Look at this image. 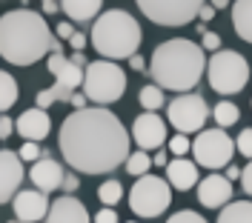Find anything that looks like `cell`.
<instances>
[{
	"instance_id": "34",
	"label": "cell",
	"mask_w": 252,
	"mask_h": 223,
	"mask_svg": "<svg viewBox=\"0 0 252 223\" xmlns=\"http://www.w3.org/2000/svg\"><path fill=\"white\" fill-rule=\"evenodd\" d=\"M204 49H206V52H220V34L206 32L204 34Z\"/></svg>"
},
{
	"instance_id": "50",
	"label": "cell",
	"mask_w": 252,
	"mask_h": 223,
	"mask_svg": "<svg viewBox=\"0 0 252 223\" xmlns=\"http://www.w3.org/2000/svg\"><path fill=\"white\" fill-rule=\"evenodd\" d=\"M129 223H135V221H129Z\"/></svg>"
},
{
	"instance_id": "22",
	"label": "cell",
	"mask_w": 252,
	"mask_h": 223,
	"mask_svg": "<svg viewBox=\"0 0 252 223\" xmlns=\"http://www.w3.org/2000/svg\"><path fill=\"white\" fill-rule=\"evenodd\" d=\"M218 223H252V200H232L220 209Z\"/></svg>"
},
{
	"instance_id": "35",
	"label": "cell",
	"mask_w": 252,
	"mask_h": 223,
	"mask_svg": "<svg viewBox=\"0 0 252 223\" xmlns=\"http://www.w3.org/2000/svg\"><path fill=\"white\" fill-rule=\"evenodd\" d=\"M241 186H244V192L252 197V160L247 163V169H241Z\"/></svg>"
},
{
	"instance_id": "49",
	"label": "cell",
	"mask_w": 252,
	"mask_h": 223,
	"mask_svg": "<svg viewBox=\"0 0 252 223\" xmlns=\"http://www.w3.org/2000/svg\"><path fill=\"white\" fill-rule=\"evenodd\" d=\"M9 223H23V221H17V218H15V221H9Z\"/></svg>"
},
{
	"instance_id": "26",
	"label": "cell",
	"mask_w": 252,
	"mask_h": 223,
	"mask_svg": "<svg viewBox=\"0 0 252 223\" xmlns=\"http://www.w3.org/2000/svg\"><path fill=\"white\" fill-rule=\"evenodd\" d=\"M149 166H152V158H149L146 152H132V155L126 158V172L132 177L149 175Z\"/></svg>"
},
{
	"instance_id": "6",
	"label": "cell",
	"mask_w": 252,
	"mask_h": 223,
	"mask_svg": "<svg viewBox=\"0 0 252 223\" xmlns=\"http://www.w3.org/2000/svg\"><path fill=\"white\" fill-rule=\"evenodd\" d=\"M126 92V75L124 69L112 60H94L83 69V95L97 106H106L121 100Z\"/></svg>"
},
{
	"instance_id": "45",
	"label": "cell",
	"mask_w": 252,
	"mask_h": 223,
	"mask_svg": "<svg viewBox=\"0 0 252 223\" xmlns=\"http://www.w3.org/2000/svg\"><path fill=\"white\" fill-rule=\"evenodd\" d=\"M152 163H155V166H166V163H169V160H166V152H158L155 158H152Z\"/></svg>"
},
{
	"instance_id": "27",
	"label": "cell",
	"mask_w": 252,
	"mask_h": 223,
	"mask_svg": "<svg viewBox=\"0 0 252 223\" xmlns=\"http://www.w3.org/2000/svg\"><path fill=\"white\" fill-rule=\"evenodd\" d=\"M97 197H100L106 206L121 203V197H124V186H121V180H103L100 189H97Z\"/></svg>"
},
{
	"instance_id": "7",
	"label": "cell",
	"mask_w": 252,
	"mask_h": 223,
	"mask_svg": "<svg viewBox=\"0 0 252 223\" xmlns=\"http://www.w3.org/2000/svg\"><path fill=\"white\" fill-rule=\"evenodd\" d=\"M169 203H172V186H169V180L155 175L138 177L129 192V209L138 218H158L169 209Z\"/></svg>"
},
{
	"instance_id": "44",
	"label": "cell",
	"mask_w": 252,
	"mask_h": 223,
	"mask_svg": "<svg viewBox=\"0 0 252 223\" xmlns=\"http://www.w3.org/2000/svg\"><path fill=\"white\" fill-rule=\"evenodd\" d=\"M226 180H235V177H241V169H238V166H226Z\"/></svg>"
},
{
	"instance_id": "9",
	"label": "cell",
	"mask_w": 252,
	"mask_h": 223,
	"mask_svg": "<svg viewBox=\"0 0 252 223\" xmlns=\"http://www.w3.org/2000/svg\"><path fill=\"white\" fill-rule=\"evenodd\" d=\"M135 3L143 17H149L158 26H187L204 6V0H135Z\"/></svg>"
},
{
	"instance_id": "30",
	"label": "cell",
	"mask_w": 252,
	"mask_h": 223,
	"mask_svg": "<svg viewBox=\"0 0 252 223\" xmlns=\"http://www.w3.org/2000/svg\"><path fill=\"white\" fill-rule=\"evenodd\" d=\"M235 149L241 152V155H244V158H250V160H252V129H244V132L238 135Z\"/></svg>"
},
{
	"instance_id": "8",
	"label": "cell",
	"mask_w": 252,
	"mask_h": 223,
	"mask_svg": "<svg viewBox=\"0 0 252 223\" xmlns=\"http://www.w3.org/2000/svg\"><path fill=\"white\" fill-rule=\"evenodd\" d=\"M192 155L198 166H206L215 172V169L229 166V160L235 155V140L223 129H201L198 138L192 140Z\"/></svg>"
},
{
	"instance_id": "20",
	"label": "cell",
	"mask_w": 252,
	"mask_h": 223,
	"mask_svg": "<svg viewBox=\"0 0 252 223\" xmlns=\"http://www.w3.org/2000/svg\"><path fill=\"white\" fill-rule=\"evenodd\" d=\"M232 29L241 40L252 43V0H235L232 6Z\"/></svg>"
},
{
	"instance_id": "19",
	"label": "cell",
	"mask_w": 252,
	"mask_h": 223,
	"mask_svg": "<svg viewBox=\"0 0 252 223\" xmlns=\"http://www.w3.org/2000/svg\"><path fill=\"white\" fill-rule=\"evenodd\" d=\"M100 6H103V0H61L63 15L78 20V23H86V20L97 17L100 15Z\"/></svg>"
},
{
	"instance_id": "18",
	"label": "cell",
	"mask_w": 252,
	"mask_h": 223,
	"mask_svg": "<svg viewBox=\"0 0 252 223\" xmlns=\"http://www.w3.org/2000/svg\"><path fill=\"white\" fill-rule=\"evenodd\" d=\"M166 180L169 186L178 192H189L192 186H198V163H192L187 158H175L166 163Z\"/></svg>"
},
{
	"instance_id": "47",
	"label": "cell",
	"mask_w": 252,
	"mask_h": 223,
	"mask_svg": "<svg viewBox=\"0 0 252 223\" xmlns=\"http://www.w3.org/2000/svg\"><path fill=\"white\" fill-rule=\"evenodd\" d=\"M72 63H78V66H83V63H86V57H83V52H75V57H72Z\"/></svg>"
},
{
	"instance_id": "4",
	"label": "cell",
	"mask_w": 252,
	"mask_h": 223,
	"mask_svg": "<svg viewBox=\"0 0 252 223\" xmlns=\"http://www.w3.org/2000/svg\"><path fill=\"white\" fill-rule=\"evenodd\" d=\"M92 46L103 60H126L138 55L141 46V26L124 9H109L97 15L92 23Z\"/></svg>"
},
{
	"instance_id": "3",
	"label": "cell",
	"mask_w": 252,
	"mask_h": 223,
	"mask_svg": "<svg viewBox=\"0 0 252 223\" xmlns=\"http://www.w3.org/2000/svg\"><path fill=\"white\" fill-rule=\"evenodd\" d=\"M149 72H152L155 86H160V89L181 92V95H184V92H192L206 72L204 46H198V43L189 40V37L163 40V43L152 52Z\"/></svg>"
},
{
	"instance_id": "10",
	"label": "cell",
	"mask_w": 252,
	"mask_h": 223,
	"mask_svg": "<svg viewBox=\"0 0 252 223\" xmlns=\"http://www.w3.org/2000/svg\"><path fill=\"white\" fill-rule=\"evenodd\" d=\"M169 123H172L181 135H192V132H201L206 123V117H209V106H206V100L201 95H195V92H184V95H178L169 103Z\"/></svg>"
},
{
	"instance_id": "23",
	"label": "cell",
	"mask_w": 252,
	"mask_h": 223,
	"mask_svg": "<svg viewBox=\"0 0 252 223\" xmlns=\"http://www.w3.org/2000/svg\"><path fill=\"white\" fill-rule=\"evenodd\" d=\"M17 80L9 75V72H3L0 69V112H9L12 106L17 103Z\"/></svg>"
},
{
	"instance_id": "48",
	"label": "cell",
	"mask_w": 252,
	"mask_h": 223,
	"mask_svg": "<svg viewBox=\"0 0 252 223\" xmlns=\"http://www.w3.org/2000/svg\"><path fill=\"white\" fill-rule=\"evenodd\" d=\"M212 6H215V12H218V9H226V6H229V0H212Z\"/></svg>"
},
{
	"instance_id": "43",
	"label": "cell",
	"mask_w": 252,
	"mask_h": 223,
	"mask_svg": "<svg viewBox=\"0 0 252 223\" xmlns=\"http://www.w3.org/2000/svg\"><path fill=\"white\" fill-rule=\"evenodd\" d=\"M129 66H132L135 72H143V57L141 55H132V57H129Z\"/></svg>"
},
{
	"instance_id": "28",
	"label": "cell",
	"mask_w": 252,
	"mask_h": 223,
	"mask_svg": "<svg viewBox=\"0 0 252 223\" xmlns=\"http://www.w3.org/2000/svg\"><path fill=\"white\" fill-rule=\"evenodd\" d=\"M189 149H192V143H189V138H187V135H181V132H178V135H175L172 140H169V152H172L175 158H184V155H187Z\"/></svg>"
},
{
	"instance_id": "5",
	"label": "cell",
	"mask_w": 252,
	"mask_h": 223,
	"mask_svg": "<svg viewBox=\"0 0 252 223\" xmlns=\"http://www.w3.org/2000/svg\"><path fill=\"white\" fill-rule=\"evenodd\" d=\"M206 78L218 95H238L250 83V63L235 49H220L206 60Z\"/></svg>"
},
{
	"instance_id": "1",
	"label": "cell",
	"mask_w": 252,
	"mask_h": 223,
	"mask_svg": "<svg viewBox=\"0 0 252 223\" xmlns=\"http://www.w3.org/2000/svg\"><path fill=\"white\" fill-rule=\"evenodd\" d=\"M58 143L63 160L83 175H109L132 155L121 117L97 106L72 112L63 120Z\"/></svg>"
},
{
	"instance_id": "29",
	"label": "cell",
	"mask_w": 252,
	"mask_h": 223,
	"mask_svg": "<svg viewBox=\"0 0 252 223\" xmlns=\"http://www.w3.org/2000/svg\"><path fill=\"white\" fill-rule=\"evenodd\" d=\"M17 155H20V160H29V163H34V160H40V146L34 143V140H23V146L17 149Z\"/></svg>"
},
{
	"instance_id": "36",
	"label": "cell",
	"mask_w": 252,
	"mask_h": 223,
	"mask_svg": "<svg viewBox=\"0 0 252 223\" xmlns=\"http://www.w3.org/2000/svg\"><path fill=\"white\" fill-rule=\"evenodd\" d=\"M94 223H118V215H115V209H112V206L100 209V212L94 215Z\"/></svg>"
},
{
	"instance_id": "16",
	"label": "cell",
	"mask_w": 252,
	"mask_h": 223,
	"mask_svg": "<svg viewBox=\"0 0 252 223\" xmlns=\"http://www.w3.org/2000/svg\"><path fill=\"white\" fill-rule=\"evenodd\" d=\"M46 223H92V218H89L86 206L75 200V195H63L58 200H52Z\"/></svg>"
},
{
	"instance_id": "25",
	"label": "cell",
	"mask_w": 252,
	"mask_h": 223,
	"mask_svg": "<svg viewBox=\"0 0 252 223\" xmlns=\"http://www.w3.org/2000/svg\"><path fill=\"white\" fill-rule=\"evenodd\" d=\"M138 100H141V106L146 112H155V109H160L163 103H166V95H163V89L160 86H143L141 89V95H138Z\"/></svg>"
},
{
	"instance_id": "13",
	"label": "cell",
	"mask_w": 252,
	"mask_h": 223,
	"mask_svg": "<svg viewBox=\"0 0 252 223\" xmlns=\"http://www.w3.org/2000/svg\"><path fill=\"white\" fill-rule=\"evenodd\" d=\"M12 203H15V218L23 223L43 221L49 215V206H52L46 200V192H40V189H20Z\"/></svg>"
},
{
	"instance_id": "41",
	"label": "cell",
	"mask_w": 252,
	"mask_h": 223,
	"mask_svg": "<svg viewBox=\"0 0 252 223\" xmlns=\"http://www.w3.org/2000/svg\"><path fill=\"white\" fill-rule=\"evenodd\" d=\"M69 103H72L75 109H86V103H89V100H86V95H72V97H69Z\"/></svg>"
},
{
	"instance_id": "14",
	"label": "cell",
	"mask_w": 252,
	"mask_h": 223,
	"mask_svg": "<svg viewBox=\"0 0 252 223\" xmlns=\"http://www.w3.org/2000/svg\"><path fill=\"white\" fill-rule=\"evenodd\" d=\"M198 200L206 209H220L232 200V180L223 175H209L198 183Z\"/></svg>"
},
{
	"instance_id": "33",
	"label": "cell",
	"mask_w": 252,
	"mask_h": 223,
	"mask_svg": "<svg viewBox=\"0 0 252 223\" xmlns=\"http://www.w3.org/2000/svg\"><path fill=\"white\" fill-rule=\"evenodd\" d=\"M63 66H66V57H63L61 52H52V55H49V72H52V75H58Z\"/></svg>"
},
{
	"instance_id": "46",
	"label": "cell",
	"mask_w": 252,
	"mask_h": 223,
	"mask_svg": "<svg viewBox=\"0 0 252 223\" xmlns=\"http://www.w3.org/2000/svg\"><path fill=\"white\" fill-rule=\"evenodd\" d=\"M43 12H46V15L58 12V3H55V0H46V3H43Z\"/></svg>"
},
{
	"instance_id": "39",
	"label": "cell",
	"mask_w": 252,
	"mask_h": 223,
	"mask_svg": "<svg viewBox=\"0 0 252 223\" xmlns=\"http://www.w3.org/2000/svg\"><path fill=\"white\" fill-rule=\"evenodd\" d=\"M69 43H72V49H75V52H83V46H86V34L75 32L72 37H69Z\"/></svg>"
},
{
	"instance_id": "40",
	"label": "cell",
	"mask_w": 252,
	"mask_h": 223,
	"mask_svg": "<svg viewBox=\"0 0 252 223\" xmlns=\"http://www.w3.org/2000/svg\"><path fill=\"white\" fill-rule=\"evenodd\" d=\"M198 17H201V20H212V17H215V6H212V3H204V6H201V12H198Z\"/></svg>"
},
{
	"instance_id": "37",
	"label": "cell",
	"mask_w": 252,
	"mask_h": 223,
	"mask_svg": "<svg viewBox=\"0 0 252 223\" xmlns=\"http://www.w3.org/2000/svg\"><path fill=\"white\" fill-rule=\"evenodd\" d=\"M9 135H15V123H12L6 114H0V140H6Z\"/></svg>"
},
{
	"instance_id": "15",
	"label": "cell",
	"mask_w": 252,
	"mask_h": 223,
	"mask_svg": "<svg viewBox=\"0 0 252 223\" xmlns=\"http://www.w3.org/2000/svg\"><path fill=\"white\" fill-rule=\"evenodd\" d=\"M15 132L23 138V140H34V143H40L49 132H52L49 112L46 109H37V106L29 109V112H23V114L15 120Z\"/></svg>"
},
{
	"instance_id": "2",
	"label": "cell",
	"mask_w": 252,
	"mask_h": 223,
	"mask_svg": "<svg viewBox=\"0 0 252 223\" xmlns=\"http://www.w3.org/2000/svg\"><path fill=\"white\" fill-rule=\"evenodd\" d=\"M55 46L49 23L40 12L12 9L0 15V57L15 66H32Z\"/></svg>"
},
{
	"instance_id": "31",
	"label": "cell",
	"mask_w": 252,
	"mask_h": 223,
	"mask_svg": "<svg viewBox=\"0 0 252 223\" xmlns=\"http://www.w3.org/2000/svg\"><path fill=\"white\" fill-rule=\"evenodd\" d=\"M166 223H206V221L201 218V215H198V212H192V209H184V212H175V215H172V218H169Z\"/></svg>"
},
{
	"instance_id": "42",
	"label": "cell",
	"mask_w": 252,
	"mask_h": 223,
	"mask_svg": "<svg viewBox=\"0 0 252 223\" xmlns=\"http://www.w3.org/2000/svg\"><path fill=\"white\" fill-rule=\"evenodd\" d=\"M58 34H61V37H66V40H69V37L75 34V29H72V23H61V26H58Z\"/></svg>"
},
{
	"instance_id": "38",
	"label": "cell",
	"mask_w": 252,
	"mask_h": 223,
	"mask_svg": "<svg viewBox=\"0 0 252 223\" xmlns=\"http://www.w3.org/2000/svg\"><path fill=\"white\" fill-rule=\"evenodd\" d=\"M78 186H80V180H78L75 175H66V177H63V189H66V195L78 192Z\"/></svg>"
},
{
	"instance_id": "12",
	"label": "cell",
	"mask_w": 252,
	"mask_h": 223,
	"mask_svg": "<svg viewBox=\"0 0 252 223\" xmlns=\"http://www.w3.org/2000/svg\"><path fill=\"white\" fill-rule=\"evenodd\" d=\"M20 183H23V160L17 152L3 149L0 152V203L15 200Z\"/></svg>"
},
{
	"instance_id": "24",
	"label": "cell",
	"mask_w": 252,
	"mask_h": 223,
	"mask_svg": "<svg viewBox=\"0 0 252 223\" xmlns=\"http://www.w3.org/2000/svg\"><path fill=\"white\" fill-rule=\"evenodd\" d=\"M212 117L218 120V129H226V126H235V123H238L241 112H238L235 103H229V100H220L218 106L212 109Z\"/></svg>"
},
{
	"instance_id": "17",
	"label": "cell",
	"mask_w": 252,
	"mask_h": 223,
	"mask_svg": "<svg viewBox=\"0 0 252 223\" xmlns=\"http://www.w3.org/2000/svg\"><path fill=\"white\" fill-rule=\"evenodd\" d=\"M32 183L37 186L40 192H55V189H61L63 186V177H66V172H63V166L58 163V160H52V158H40V160H34V166H32Z\"/></svg>"
},
{
	"instance_id": "21",
	"label": "cell",
	"mask_w": 252,
	"mask_h": 223,
	"mask_svg": "<svg viewBox=\"0 0 252 223\" xmlns=\"http://www.w3.org/2000/svg\"><path fill=\"white\" fill-rule=\"evenodd\" d=\"M55 86L63 89L66 95H75V89L83 86V69L78 63H72V60H66V66L55 75Z\"/></svg>"
},
{
	"instance_id": "51",
	"label": "cell",
	"mask_w": 252,
	"mask_h": 223,
	"mask_svg": "<svg viewBox=\"0 0 252 223\" xmlns=\"http://www.w3.org/2000/svg\"><path fill=\"white\" fill-rule=\"evenodd\" d=\"M43 3H46V0H43Z\"/></svg>"
},
{
	"instance_id": "11",
	"label": "cell",
	"mask_w": 252,
	"mask_h": 223,
	"mask_svg": "<svg viewBox=\"0 0 252 223\" xmlns=\"http://www.w3.org/2000/svg\"><path fill=\"white\" fill-rule=\"evenodd\" d=\"M132 140L141 146V152L160 149V146L166 143V123L158 117L155 112H143L132 123Z\"/></svg>"
},
{
	"instance_id": "32",
	"label": "cell",
	"mask_w": 252,
	"mask_h": 223,
	"mask_svg": "<svg viewBox=\"0 0 252 223\" xmlns=\"http://www.w3.org/2000/svg\"><path fill=\"white\" fill-rule=\"evenodd\" d=\"M61 97H58V89L52 86V89H43L40 95H37V109H49L52 103H58Z\"/></svg>"
}]
</instances>
